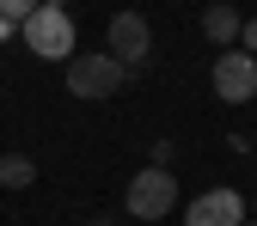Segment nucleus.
I'll return each instance as SVG.
<instances>
[{"label":"nucleus","mask_w":257,"mask_h":226,"mask_svg":"<svg viewBox=\"0 0 257 226\" xmlns=\"http://www.w3.org/2000/svg\"><path fill=\"white\" fill-rule=\"evenodd\" d=\"M122 208L135 220H166L178 208V177L166 165H141L135 177H128V189H122Z\"/></svg>","instance_id":"f257e3e1"},{"label":"nucleus","mask_w":257,"mask_h":226,"mask_svg":"<svg viewBox=\"0 0 257 226\" xmlns=\"http://www.w3.org/2000/svg\"><path fill=\"white\" fill-rule=\"evenodd\" d=\"M19 37L31 43V55H43V61H74V19H68V7H37L19 25Z\"/></svg>","instance_id":"f03ea898"},{"label":"nucleus","mask_w":257,"mask_h":226,"mask_svg":"<svg viewBox=\"0 0 257 226\" xmlns=\"http://www.w3.org/2000/svg\"><path fill=\"white\" fill-rule=\"evenodd\" d=\"M122 80H128V68H122L116 55H104V49L68 61V92H74V98H116Z\"/></svg>","instance_id":"7ed1b4c3"},{"label":"nucleus","mask_w":257,"mask_h":226,"mask_svg":"<svg viewBox=\"0 0 257 226\" xmlns=\"http://www.w3.org/2000/svg\"><path fill=\"white\" fill-rule=\"evenodd\" d=\"M214 98L220 104H251L257 98V55H245V49H220V61H214Z\"/></svg>","instance_id":"20e7f679"},{"label":"nucleus","mask_w":257,"mask_h":226,"mask_svg":"<svg viewBox=\"0 0 257 226\" xmlns=\"http://www.w3.org/2000/svg\"><path fill=\"white\" fill-rule=\"evenodd\" d=\"M147 49H153V25H147L141 13H116V19H110V43H104V55H116L122 68L135 74L141 61H147Z\"/></svg>","instance_id":"39448f33"},{"label":"nucleus","mask_w":257,"mask_h":226,"mask_svg":"<svg viewBox=\"0 0 257 226\" xmlns=\"http://www.w3.org/2000/svg\"><path fill=\"white\" fill-rule=\"evenodd\" d=\"M184 226H245V202L233 189H202V196L184 208Z\"/></svg>","instance_id":"423d86ee"},{"label":"nucleus","mask_w":257,"mask_h":226,"mask_svg":"<svg viewBox=\"0 0 257 226\" xmlns=\"http://www.w3.org/2000/svg\"><path fill=\"white\" fill-rule=\"evenodd\" d=\"M239 31H245V13H239V7H227V0H214V7L202 13V37H208V43H220V49H233V43H239Z\"/></svg>","instance_id":"0eeeda50"},{"label":"nucleus","mask_w":257,"mask_h":226,"mask_svg":"<svg viewBox=\"0 0 257 226\" xmlns=\"http://www.w3.org/2000/svg\"><path fill=\"white\" fill-rule=\"evenodd\" d=\"M31 177H37V165H31L25 153H0V183H7V189H25Z\"/></svg>","instance_id":"6e6552de"},{"label":"nucleus","mask_w":257,"mask_h":226,"mask_svg":"<svg viewBox=\"0 0 257 226\" xmlns=\"http://www.w3.org/2000/svg\"><path fill=\"white\" fill-rule=\"evenodd\" d=\"M37 7H43V0H0V25H25Z\"/></svg>","instance_id":"1a4fd4ad"},{"label":"nucleus","mask_w":257,"mask_h":226,"mask_svg":"<svg viewBox=\"0 0 257 226\" xmlns=\"http://www.w3.org/2000/svg\"><path fill=\"white\" fill-rule=\"evenodd\" d=\"M239 37H245V55H257V19H251V25L239 31Z\"/></svg>","instance_id":"9d476101"},{"label":"nucleus","mask_w":257,"mask_h":226,"mask_svg":"<svg viewBox=\"0 0 257 226\" xmlns=\"http://www.w3.org/2000/svg\"><path fill=\"white\" fill-rule=\"evenodd\" d=\"M92 226H116V220H92Z\"/></svg>","instance_id":"9b49d317"},{"label":"nucleus","mask_w":257,"mask_h":226,"mask_svg":"<svg viewBox=\"0 0 257 226\" xmlns=\"http://www.w3.org/2000/svg\"><path fill=\"white\" fill-rule=\"evenodd\" d=\"M43 7H61V0H43Z\"/></svg>","instance_id":"f8f14e48"},{"label":"nucleus","mask_w":257,"mask_h":226,"mask_svg":"<svg viewBox=\"0 0 257 226\" xmlns=\"http://www.w3.org/2000/svg\"><path fill=\"white\" fill-rule=\"evenodd\" d=\"M245 226H257V220H245Z\"/></svg>","instance_id":"ddd939ff"}]
</instances>
